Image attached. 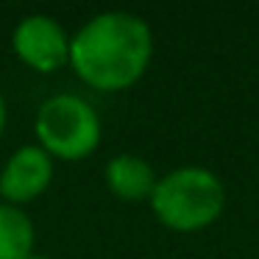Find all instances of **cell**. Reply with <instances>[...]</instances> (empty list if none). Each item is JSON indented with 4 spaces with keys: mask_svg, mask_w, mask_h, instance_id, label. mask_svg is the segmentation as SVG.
<instances>
[{
    "mask_svg": "<svg viewBox=\"0 0 259 259\" xmlns=\"http://www.w3.org/2000/svg\"><path fill=\"white\" fill-rule=\"evenodd\" d=\"M36 145L51 159L81 162L101 145L103 125L90 101L73 92L48 98L34 120Z\"/></svg>",
    "mask_w": 259,
    "mask_h": 259,
    "instance_id": "3",
    "label": "cell"
},
{
    "mask_svg": "<svg viewBox=\"0 0 259 259\" xmlns=\"http://www.w3.org/2000/svg\"><path fill=\"white\" fill-rule=\"evenodd\" d=\"M226 206L223 181L206 167H179L156 181L151 209L170 231H201L220 218Z\"/></svg>",
    "mask_w": 259,
    "mask_h": 259,
    "instance_id": "2",
    "label": "cell"
},
{
    "mask_svg": "<svg viewBox=\"0 0 259 259\" xmlns=\"http://www.w3.org/2000/svg\"><path fill=\"white\" fill-rule=\"evenodd\" d=\"M151 59V25L131 12L95 14L70 36V67L84 84L101 92L134 87Z\"/></svg>",
    "mask_w": 259,
    "mask_h": 259,
    "instance_id": "1",
    "label": "cell"
},
{
    "mask_svg": "<svg viewBox=\"0 0 259 259\" xmlns=\"http://www.w3.org/2000/svg\"><path fill=\"white\" fill-rule=\"evenodd\" d=\"M3 128H6V101L0 95V134H3Z\"/></svg>",
    "mask_w": 259,
    "mask_h": 259,
    "instance_id": "8",
    "label": "cell"
},
{
    "mask_svg": "<svg viewBox=\"0 0 259 259\" xmlns=\"http://www.w3.org/2000/svg\"><path fill=\"white\" fill-rule=\"evenodd\" d=\"M12 48L23 64L36 73H56L70 62V36L56 17L28 14L12 34Z\"/></svg>",
    "mask_w": 259,
    "mask_h": 259,
    "instance_id": "4",
    "label": "cell"
},
{
    "mask_svg": "<svg viewBox=\"0 0 259 259\" xmlns=\"http://www.w3.org/2000/svg\"><path fill=\"white\" fill-rule=\"evenodd\" d=\"M53 181V159L39 145H23L0 170V198L23 209L36 201Z\"/></svg>",
    "mask_w": 259,
    "mask_h": 259,
    "instance_id": "5",
    "label": "cell"
},
{
    "mask_svg": "<svg viewBox=\"0 0 259 259\" xmlns=\"http://www.w3.org/2000/svg\"><path fill=\"white\" fill-rule=\"evenodd\" d=\"M34 223L25 209L0 203V259H31L34 256Z\"/></svg>",
    "mask_w": 259,
    "mask_h": 259,
    "instance_id": "7",
    "label": "cell"
},
{
    "mask_svg": "<svg viewBox=\"0 0 259 259\" xmlns=\"http://www.w3.org/2000/svg\"><path fill=\"white\" fill-rule=\"evenodd\" d=\"M31 259H45V256H31Z\"/></svg>",
    "mask_w": 259,
    "mask_h": 259,
    "instance_id": "9",
    "label": "cell"
},
{
    "mask_svg": "<svg viewBox=\"0 0 259 259\" xmlns=\"http://www.w3.org/2000/svg\"><path fill=\"white\" fill-rule=\"evenodd\" d=\"M103 179H106L109 192L125 203L151 201L153 187L159 181L151 164L142 156H134V153H120V156L109 159L106 170H103Z\"/></svg>",
    "mask_w": 259,
    "mask_h": 259,
    "instance_id": "6",
    "label": "cell"
}]
</instances>
